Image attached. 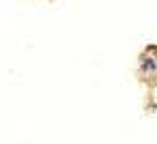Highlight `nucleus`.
Listing matches in <instances>:
<instances>
[{"label": "nucleus", "instance_id": "1", "mask_svg": "<svg viewBox=\"0 0 157 144\" xmlns=\"http://www.w3.org/2000/svg\"><path fill=\"white\" fill-rule=\"evenodd\" d=\"M142 69H144V71H155V69H157V63H155L153 58H144V60H142Z\"/></svg>", "mask_w": 157, "mask_h": 144}]
</instances>
